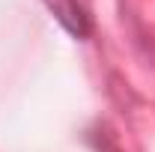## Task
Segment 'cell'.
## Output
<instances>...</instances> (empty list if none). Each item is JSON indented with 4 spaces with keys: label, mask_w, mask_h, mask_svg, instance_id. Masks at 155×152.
Segmentation results:
<instances>
[{
    "label": "cell",
    "mask_w": 155,
    "mask_h": 152,
    "mask_svg": "<svg viewBox=\"0 0 155 152\" xmlns=\"http://www.w3.org/2000/svg\"><path fill=\"white\" fill-rule=\"evenodd\" d=\"M48 3V9L57 15V21L72 33V36L84 39L90 33V24H87V15H84V9L78 6V0H45Z\"/></svg>",
    "instance_id": "1"
}]
</instances>
